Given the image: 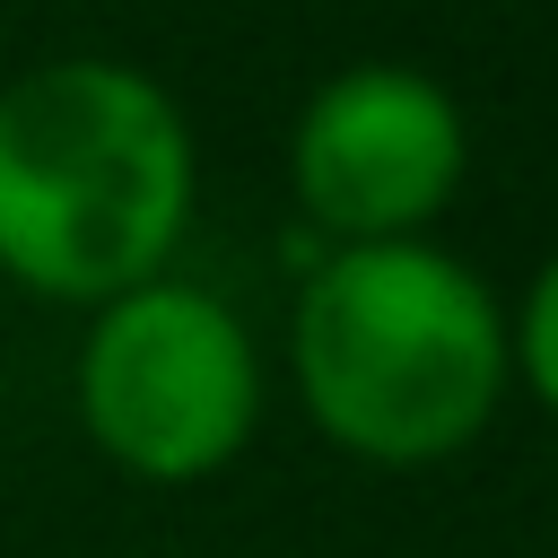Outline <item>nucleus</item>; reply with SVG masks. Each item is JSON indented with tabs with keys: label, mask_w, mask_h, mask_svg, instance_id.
I'll return each instance as SVG.
<instances>
[{
	"label": "nucleus",
	"mask_w": 558,
	"mask_h": 558,
	"mask_svg": "<svg viewBox=\"0 0 558 558\" xmlns=\"http://www.w3.org/2000/svg\"><path fill=\"white\" fill-rule=\"evenodd\" d=\"M506 357H514V392H532L558 418V253H541V270L506 305Z\"/></svg>",
	"instance_id": "nucleus-5"
},
{
	"label": "nucleus",
	"mask_w": 558,
	"mask_h": 558,
	"mask_svg": "<svg viewBox=\"0 0 558 558\" xmlns=\"http://www.w3.org/2000/svg\"><path fill=\"white\" fill-rule=\"evenodd\" d=\"M288 384L314 436L366 471L471 453L506 392V296L436 235L323 244L288 296Z\"/></svg>",
	"instance_id": "nucleus-2"
},
{
	"label": "nucleus",
	"mask_w": 558,
	"mask_h": 558,
	"mask_svg": "<svg viewBox=\"0 0 558 558\" xmlns=\"http://www.w3.org/2000/svg\"><path fill=\"white\" fill-rule=\"evenodd\" d=\"M201 201V140L174 87L122 52H52L0 78V279L44 305H105L174 270Z\"/></svg>",
	"instance_id": "nucleus-1"
},
{
	"label": "nucleus",
	"mask_w": 558,
	"mask_h": 558,
	"mask_svg": "<svg viewBox=\"0 0 558 558\" xmlns=\"http://www.w3.org/2000/svg\"><path fill=\"white\" fill-rule=\"evenodd\" d=\"M471 174V113L418 61H340L288 122V201L323 244L436 235Z\"/></svg>",
	"instance_id": "nucleus-4"
},
{
	"label": "nucleus",
	"mask_w": 558,
	"mask_h": 558,
	"mask_svg": "<svg viewBox=\"0 0 558 558\" xmlns=\"http://www.w3.org/2000/svg\"><path fill=\"white\" fill-rule=\"evenodd\" d=\"M70 410L122 480L201 488L235 471L244 445L262 436L270 366H262L253 323L218 288L157 270L87 305L78 357H70Z\"/></svg>",
	"instance_id": "nucleus-3"
}]
</instances>
